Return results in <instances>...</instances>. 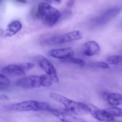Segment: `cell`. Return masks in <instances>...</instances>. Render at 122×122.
<instances>
[{
	"label": "cell",
	"mask_w": 122,
	"mask_h": 122,
	"mask_svg": "<svg viewBox=\"0 0 122 122\" xmlns=\"http://www.w3.org/2000/svg\"><path fill=\"white\" fill-rule=\"evenodd\" d=\"M82 51L84 55L88 57L92 56L99 53L100 52V48L96 42L89 41L84 44Z\"/></svg>",
	"instance_id": "cell-10"
},
{
	"label": "cell",
	"mask_w": 122,
	"mask_h": 122,
	"mask_svg": "<svg viewBox=\"0 0 122 122\" xmlns=\"http://www.w3.org/2000/svg\"><path fill=\"white\" fill-rule=\"evenodd\" d=\"M38 64L46 74L51 77L54 82H59L57 72L53 64L46 58L41 55H38L36 57Z\"/></svg>",
	"instance_id": "cell-5"
},
{
	"label": "cell",
	"mask_w": 122,
	"mask_h": 122,
	"mask_svg": "<svg viewBox=\"0 0 122 122\" xmlns=\"http://www.w3.org/2000/svg\"><path fill=\"white\" fill-rule=\"evenodd\" d=\"M22 26L20 21H15L10 24L6 32V36L10 37L19 32L22 28Z\"/></svg>",
	"instance_id": "cell-14"
},
{
	"label": "cell",
	"mask_w": 122,
	"mask_h": 122,
	"mask_svg": "<svg viewBox=\"0 0 122 122\" xmlns=\"http://www.w3.org/2000/svg\"><path fill=\"white\" fill-rule=\"evenodd\" d=\"M61 61L65 63H70L77 64L81 67L84 66L85 64V61L83 59L78 58H74V57L65 60H61Z\"/></svg>",
	"instance_id": "cell-18"
},
{
	"label": "cell",
	"mask_w": 122,
	"mask_h": 122,
	"mask_svg": "<svg viewBox=\"0 0 122 122\" xmlns=\"http://www.w3.org/2000/svg\"><path fill=\"white\" fill-rule=\"evenodd\" d=\"M86 104L87 112L90 113L95 119L102 122L114 121V117L109 114L105 109H101L91 104Z\"/></svg>",
	"instance_id": "cell-6"
},
{
	"label": "cell",
	"mask_w": 122,
	"mask_h": 122,
	"mask_svg": "<svg viewBox=\"0 0 122 122\" xmlns=\"http://www.w3.org/2000/svg\"><path fill=\"white\" fill-rule=\"evenodd\" d=\"M16 85L25 89L39 88L42 86L41 76L32 75L23 77L17 81Z\"/></svg>",
	"instance_id": "cell-8"
},
{
	"label": "cell",
	"mask_w": 122,
	"mask_h": 122,
	"mask_svg": "<svg viewBox=\"0 0 122 122\" xmlns=\"http://www.w3.org/2000/svg\"><path fill=\"white\" fill-rule=\"evenodd\" d=\"M38 13L44 23L48 26H53L61 18V12L46 2L39 3Z\"/></svg>",
	"instance_id": "cell-1"
},
{
	"label": "cell",
	"mask_w": 122,
	"mask_h": 122,
	"mask_svg": "<svg viewBox=\"0 0 122 122\" xmlns=\"http://www.w3.org/2000/svg\"><path fill=\"white\" fill-rule=\"evenodd\" d=\"M42 86L49 87L52 85L53 80L51 76L48 74H44L41 76Z\"/></svg>",
	"instance_id": "cell-16"
},
{
	"label": "cell",
	"mask_w": 122,
	"mask_h": 122,
	"mask_svg": "<svg viewBox=\"0 0 122 122\" xmlns=\"http://www.w3.org/2000/svg\"><path fill=\"white\" fill-rule=\"evenodd\" d=\"M19 66L23 70H29L34 67L35 64L33 63H23L19 64Z\"/></svg>",
	"instance_id": "cell-21"
},
{
	"label": "cell",
	"mask_w": 122,
	"mask_h": 122,
	"mask_svg": "<svg viewBox=\"0 0 122 122\" xmlns=\"http://www.w3.org/2000/svg\"><path fill=\"white\" fill-rule=\"evenodd\" d=\"M109 64L112 65L122 66V56L113 55L110 56L107 59Z\"/></svg>",
	"instance_id": "cell-15"
},
{
	"label": "cell",
	"mask_w": 122,
	"mask_h": 122,
	"mask_svg": "<svg viewBox=\"0 0 122 122\" xmlns=\"http://www.w3.org/2000/svg\"><path fill=\"white\" fill-rule=\"evenodd\" d=\"M10 84V81L9 79L3 74H0V85L8 86Z\"/></svg>",
	"instance_id": "cell-20"
},
{
	"label": "cell",
	"mask_w": 122,
	"mask_h": 122,
	"mask_svg": "<svg viewBox=\"0 0 122 122\" xmlns=\"http://www.w3.org/2000/svg\"><path fill=\"white\" fill-rule=\"evenodd\" d=\"M82 37V34L80 31H74L63 35L46 39L44 40V42L48 45H58L72 41L79 40Z\"/></svg>",
	"instance_id": "cell-4"
},
{
	"label": "cell",
	"mask_w": 122,
	"mask_h": 122,
	"mask_svg": "<svg viewBox=\"0 0 122 122\" xmlns=\"http://www.w3.org/2000/svg\"><path fill=\"white\" fill-rule=\"evenodd\" d=\"M50 96L52 99L63 105L65 110L73 114L88 113L86 104L74 101L56 93H51Z\"/></svg>",
	"instance_id": "cell-2"
},
{
	"label": "cell",
	"mask_w": 122,
	"mask_h": 122,
	"mask_svg": "<svg viewBox=\"0 0 122 122\" xmlns=\"http://www.w3.org/2000/svg\"><path fill=\"white\" fill-rule=\"evenodd\" d=\"M49 112L53 115L61 122H84L86 121L83 119L77 117L73 114L67 110L56 109L51 108Z\"/></svg>",
	"instance_id": "cell-7"
},
{
	"label": "cell",
	"mask_w": 122,
	"mask_h": 122,
	"mask_svg": "<svg viewBox=\"0 0 122 122\" xmlns=\"http://www.w3.org/2000/svg\"><path fill=\"white\" fill-rule=\"evenodd\" d=\"M75 0H67L66 3V5L68 7H72L74 5Z\"/></svg>",
	"instance_id": "cell-22"
},
{
	"label": "cell",
	"mask_w": 122,
	"mask_h": 122,
	"mask_svg": "<svg viewBox=\"0 0 122 122\" xmlns=\"http://www.w3.org/2000/svg\"><path fill=\"white\" fill-rule=\"evenodd\" d=\"M102 98L110 105L114 106L122 105V95L119 93L105 92L102 95Z\"/></svg>",
	"instance_id": "cell-11"
},
{
	"label": "cell",
	"mask_w": 122,
	"mask_h": 122,
	"mask_svg": "<svg viewBox=\"0 0 122 122\" xmlns=\"http://www.w3.org/2000/svg\"><path fill=\"white\" fill-rule=\"evenodd\" d=\"M107 111L112 117H122V109L116 107H112L105 109Z\"/></svg>",
	"instance_id": "cell-17"
},
{
	"label": "cell",
	"mask_w": 122,
	"mask_h": 122,
	"mask_svg": "<svg viewBox=\"0 0 122 122\" xmlns=\"http://www.w3.org/2000/svg\"><path fill=\"white\" fill-rule=\"evenodd\" d=\"M0 99L1 100H8L9 97L6 95L2 94L0 96Z\"/></svg>",
	"instance_id": "cell-23"
},
{
	"label": "cell",
	"mask_w": 122,
	"mask_h": 122,
	"mask_svg": "<svg viewBox=\"0 0 122 122\" xmlns=\"http://www.w3.org/2000/svg\"><path fill=\"white\" fill-rule=\"evenodd\" d=\"M48 0L49 3H52L54 2L58 3H60L61 2V0Z\"/></svg>",
	"instance_id": "cell-24"
},
{
	"label": "cell",
	"mask_w": 122,
	"mask_h": 122,
	"mask_svg": "<svg viewBox=\"0 0 122 122\" xmlns=\"http://www.w3.org/2000/svg\"><path fill=\"white\" fill-rule=\"evenodd\" d=\"M2 72L4 74L9 75L21 76L25 75L24 71L23 70L19 65L11 64L2 69Z\"/></svg>",
	"instance_id": "cell-13"
},
{
	"label": "cell",
	"mask_w": 122,
	"mask_h": 122,
	"mask_svg": "<svg viewBox=\"0 0 122 122\" xmlns=\"http://www.w3.org/2000/svg\"><path fill=\"white\" fill-rule=\"evenodd\" d=\"M14 0L19 3H26L27 2L26 0Z\"/></svg>",
	"instance_id": "cell-25"
},
{
	"label": "cell",
	"mask_w": 122,
	"mask_h": 122,
	"mask_svg": "<svg viewBox=\"0 0 122 122\" xmlns=\"http://www.w3.org/2000/svg\"><path fill=\"white\" fill-rule=\"evenodd\" d=\"M51 108L48 103L35 100H28L16 103L9 107L10 110L16 111H47Z\"/></svg>",
	"instance_id": "cell-3"
},
{
	"label": "cell",
	"mask_w": 122,
	"mask_h": 122,
	"mask_svg": "<svg viewBox=\"0 0 122 122\" xmlns=\"http://www.w3.org/2000/svg\"><path fill=\"white\" fill-rule=\"evenodd\" d=\"M49 54L52 57L63 60L73 57L74 52L71 48L67 47L51 49L49 52Z\"/></svg>",
	"instance_id": "cell-9"
},
{
	"label": "cell",
	"mask_w": 122,
	"mask_h": 122,
	"mask_svg": "<svg viewBox=\"0 0 122 122\" xmlns=\"http://www.w3.org/2000/svg\"><path fill=\"white\" fill-rule=\"evenodd\" d=\"M90 66L95 68H100L102 69H108L109 68V66L107 63L103 62H96L91 63Z\"/></svg>",
	"instance_id": "cell-19"
},
{
	"label": "cell",
	"mask_w": 122,
	"mask_h": 122,
	"mask_svg": "<svg viewBox=\"0 0 122 122\" xmlns=\"http://www.w3.org/2000/svg\"><path fill=\"white\" fill-rule=\"evenodd\" d=\"M1 0H0V2L1 1Z\"/></svg>",
	"instance_id": "cell-26"
},
{
	"label": "cell",
	"mask_w": 122,
	"mask_h": 122,
	"mask_svg": "<svg viewBox=\"0 0 122 122\" xmlns=\"http://www.w3.org/2000/svg\"><path fill=\"white\" fill-rule=\"evenodd\" d=\"M120 9L114 8L106 11L98 18V23L102 25L105 24L116 17L120 13Z\"/></svg>",
	"instance_id": "cell-12"
}]
</instances>
